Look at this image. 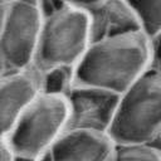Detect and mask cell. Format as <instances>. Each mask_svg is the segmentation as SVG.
Returning a JSON list of instances; mask_svg holds the SVG:
<instances>
[{"instance_id": "9a60e30c", "label": "cell", "mask_w": 161, "mask_h": 161, "mask_svg": "<svg viewBox=\"0 0 161 161\" xmlns=\"http://www.w3.org/2000/svg\"><path fill=\"white\" fill-rule=\"evenodd\" d=\"M34 161H53V157H52V155H50V151L48 150V151H45L44 153H42L40 156H38Z\"/></svg>"}, {"instance_id": "8992f818", "label": "cell", "mask_w": 161, "mask_h": 161, "mask_svg": "<svg viewBox=\"0 0 161 161\" xmlns=\"http://www.w3.org/2000/svg\"><path fill=\"white\" fill-rule=\"evenodd\" d=\"M119 96L112 92L75 84L65 97L67 130L107 133L112 126Z\"/></svg>"}, {"instance_id": "7a4b0ae2", "label": "cell", "mask_w": 161, "mask_h": 161, "mask_svg": "<svg viewBox=\"0 0 161 161\" xmlns=\"http://www.w3.org/2000/svg\"><path fill=\"white\" fill-rule=\"evenodd\" d=\"M40 6L43 24L33 68L42 73L55 67H75L91 45L84 11L74 0L40 1Z\"/></svg>"}, {"instance_id": "5bb4252c", "label": "cell", "mask_w": 161, "mask_h": 161, "mask_svg": "<svg viewBox=\"0 0 161 161\" xmlns=\"http://www.w3.org/2000/svg\"><path fill=\"white\" fill-rule=\"evenodd\" d=\"M16 156L11 151L6 140H0V161H15Z\"/></svg>"}, {"instance_id": "5b68a950", "label": "cell", "mask_w": 161, "mask_h": 161, "mask_svg": "<svg viewBox=\"0 0 161 161\" xmlns=\"http://www.w3.org/2000/svg\"><path fill=\"white\" fill-rule=\"evenodd\" d=\"M43 11L36 0H8L0 26V60L8 72L33 67Z\"/></svg>"}, {"instance_id": "6da1fadb", "label": "cell", "mask_w": 161, "mask_h": 161, "mask_svg": "<svg viewBox=\"0 0 161 161\" xmlns=\"http://www.w3.org/2000/svg\"><path fill=\"white\" fill-rule=\"evenodd\" d=\"M151 68V42L138 31L91 43L75 65V84L121 96Z\"/></svg>"}, {"instance_id": "30bf717a", "label": "cell", "mask_w": 161, "mask_h": 161, "mask_svg": "<svg viewBox=\"0 0 161 161\" xmlns=\"http://www.w3.org/2000/svg\"><path fill=\"white\" fill-rule=\"evenodd\" d=\"M75 86V67H55L40 73V93L65 98Z\"/></svg>"}, {"instance_id": "8fae6325", "label": "cell", "mask_w": 161, "mask_h": 161, "mask_svg": "<svg viewBox=\"0 0 161 161\" xmlns=\"http://www.w3.org/2000/svg\"><path fill=\"white\" fill-rule=\"evenodd\" d=\"M140 31L151 42L161 35V0H130Z\"/></svg>"}, {"instance_id": "2e32d148", "label": "cell", "mask_w": 161, "mask_h": 161, "mask_svg": "<svg viewBox=\"0 0 161 161\" xmlns=\"http://www.w3.org/2000/svg\"><path fill=\"white\" fill-rule=\"evenodd\" d=\"M6 3H8V0H0V26H1V23H3V18H4Z\"/></svg>"}, {"instance_id": "277c9868", "label": "cell", "mask_w": 161, "mask_h": 161, "mask_svg": "<svg viewBox=\"0 0 161 161\" xmlns=\"http://www.w3.org/2000/svg\"><path fill=\"white\" fill-rule=\"evenodd\" d=\"M67 130L65 98L39 93L6 137L16 157L35 160L50 150Z\"/></svg>"}, {"instance_id": "ba28073f", "label": "cell", "mask_w": 161, "mask_h": 161, "mask_svg": "<svg viewBox=\"0 0 161 161\" xmlns=\"http://www.w3.org/2000/svg\"><path fill=\"white\" fill-rule=\"evenodd\" d=\"M40 93V73L35 68L5 70L0 75V140H6L18 119Z\"/></svg>"}, {"instance_id": "9c48e42d", "label": "cell", "mask_w": 161, "mask_h": 161, "mask_svg": "<svg viewBox=\"0 0 161 161\" xmlns=\"http://www.w3.org/2000/svg\"><path fill=\"white\" fill-rule=\"evenodd\" d=\"M114 150L107 133L64 131L49 151L53 161H112Z\"/></svg>"}, {"instance_id": "e0dca14e", "label": "cell", "mask_w": 161, "mask_h": 161, "mask_svg": "<svg viewBox=\"0 0 161 161\" xmlns=\"http://www.w3.org/2000/svg\"><path fill=\"white\" fill-rule=\"evenodd\" d=\"M4 72H5V68H4V65H3V63H1V60H0V75H1Z\"/></svg>"}, {"instance_id": "7c38bea8", "label": "cell", "mask_w": 161, "mask_h": 161, "mask_svg": "<svg viewBox=\"0 0 161 161\" xmlns=\"http://www.w3.org/2000/svg\"><path fill=\"white\" fill-rule=\"evenodd\" d=\"M112 161H161V145H116Z\"/></svg>"}, {"instance_id": "4fadbf2b", "label": "cell", "mask_w": 161, "mask_h": 161, "mask_svg": "<svg viewBox=\"0 0 161 161\" xmlns=\"http://www.w3.org/2000/svg\"><path fill=\"white\" fill-rule=\"evenodd\" d=\"M152 50V69L161 72V35L151 40Z\"/></svg>"}, {"instance_id": "3957f363", "label": "cell", "mask_w": 161, "mask_h": 161, "mask_svg": "<svg viewBox=\"0 0 161 161\" xmlns=\"http://www.w3.org/2000/svg\"><path fill=\"white\" fill-rule=\"evenodd\" d=\"M108 136L116 145H161V72L151 68L119 96Z\"/></svg>"}, {"instance_id": "52a82bcc", "label": "cell", "mask_w": 161, "mask_h": 161, "mask_svg": "<svg viewBox=\"0 0 161 161\" xmlns=\"http://www.w3.org/2000/svg\"><path fill=\"white\" fill-rule=\"evenodd\" d=\"M88 20L91 43L140 31L130 0H74Z\"/></svg>"}, {"instance_id": "ac0fdd59", "label": "cell", "mask_w": 161, "mask_h": 161, "mask_svg": "<svg viewBox=\"0 0 161 161\" xmlns=\"http://www.w3.org/2000/svg\"><path fill=\"white\" fill-rule=\"evenodd\" d=\"M15 161H33V160H26V158H20V157H16Z\"/></svg>"}]
</instances>
